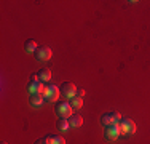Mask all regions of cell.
<instances>
[{
    "label": "cell",
    "instance_id": "1",
    "mask_svg": "<svg viewBox=\"0 0 150 144\" xmlns=\"http://www.w3.org/2000/svg\"><path fill=\"white\" fill-rule=\"evenodd\" d=\"M54 109H56V114H58L61 118H69L74 115V107L70 106V103H67V101L59 103Z\"/></svg>",
    "mask_w": 150,
    "mask_h": 144
},
{
    "label": "cell",
    "instance_id": "2",
    "mask_svg": "<svg viewBox=\"0 0 150 144\" xmlns=\"http://www.w3.org/2000/svg\"><path fill=\"white\" fill-rule=\"evenodd\" d=\"M105 139H109V141H113V139H117L118 136L121 135V127H120V122L118 123H112L109 125V127H105Z\"/></svg>",
    "mask_w": 150,
    "mask_h": 144
},
{
    "label": "cell",
    "instance_id": "3",
    "mask_svg": "<svg viewBox=\"0 0 150 144\" xmlns=\"http://www.w3.org/2000/svg\"><path fill=\"white\" fill-rule=\"evenodd\" d=\"M121 115L117 112V110H113V112H107L101 117V123L104 125V127H109V125L112 123H118V122H121Z\"/></svg>",
    "mask_w": 150,
    "mask_h": 144
},
{
    "label": "cell",
    "instance_id": "4",
    "mask_svg": "<svg viewBox=\"0 0 150 144\" xmlns=\"http://www.w3.org/2000/svg\"><path fill=\"white\" fill-rule=\"evenodd\" d=\"M77 86H75L72 82H64L62 85H61V93H62V96H66V98L72 99L74 96H77Z\"/></svg>",
    "mask_w": 150,
    "mask_h": 144
},
{
    "label": "cell",
    "instance_id": "5",
    "mask_svg": "<svg viewBox=\"0 0 150 144\" xmlns=\"http://www.w3.org/2000/svg\"><path fill=\"white\" fill-rule=\"evenodd\" d=\"M59 95H61V90L58 88L56 85H48L46 86V91H45V99L46 101H50V103H54V101H58L59 98Z\"/></svg>",
    "mask_w": 150,
    "mask_h": 144
},
{
    "label": "cell",
    "instance_id": "6",
    "mask_svg": "<svg viewBox=\"0 0 150 144\" xmlns=\"http://www.w3.org/2000/svg\"><path fill=\"white\" fill-rule=\"evenodd\" d=\"M120 127H121V133H125V135H133L136 131V123L131 118H121Z\"/></svg>",
    "mask_w": 150,
    "mask_h": 144
},
{
    "label": "cell",
    "instance_id": "7",
    "mask_svg": "<svg viewBox=\"0 0 150 144\" xmlns=\"http://www.w3.org/2000/svg\"><path fill=\"white\" fill-rule=\"evenodd\" d=\"M27 90H29L30 95H45L46 86H45V83H42V82H30V83L27 85Z\"/></svg>",
    "mask_w": 150,
    "mask_h": 144
},
{
    "label": "cell",
    "instance_id": "8",
    "mask_svg": "<svg viewBox=\"0 0 150 144\" xmlns=\"http://www.w3.org/2000/svg\"><path fill=\"white\" fill-rule=\"evenodd\" d=\"M51 55H53V51L48 46H40V48L35 51V58H37L38 61H48L50 58H51Z\"/></svg>",
    "mask_w": 150,
    "mask_h": 144
},
{
    "label": "cell",
    "instance_id": "9",
    "mask_svg": "<svg viewBox=\"0 0 150 144\" xmlns=\"http://www.w3.org/2000/svg\"><path fill=\"white\" fill-rule=\"evenodd\" d=\"M43 101H45L43 95H30V98H29L30 106H34V107H40L43 104Z\"/></svg>",
    "mask_w": 150,
    "mask_h": 144
},
{
    "label": "cell",
    "instance_id": "10",
    "mask_svg": "<svg viewBox=\"0 0 150 144\" xmlns=\"http://www.w3.org/2000/svg\"><path fill=\"white\" fill-rule=\"evenodd\" d=\"M69 123H70V127H74V128L81 127V125H83V118H81L80 114H74L72 117H69Z\"/></svg>",
    "mask_w": 150,
    "mask_h": 144
},
{
    "label": "cell",
    "instance_id": "11",
    "mask_svg": "<svg viewBox=\"0 0 150 144\" xmlns=\"http://www.w3.org/2000/svg\"><path fill=\"white\" fill-rule=\"evenodd\" d=\"M38 78H40L42 83H45V82H48L50 78H51V71L46 69V67H43V69L38 71Z\"/></svg>",
    "mask_w": 150,
    "mask_h": 144
},
{
    "label": "cell",
    "instance_id": "12",
    "mask_svg": "<svg viewBox=\"0 0 150 144\" xmlns=\"http://www.w3.org/2000/svg\"><path fill=\"white\" fill-rule=\"evenodd\" d=\"M24 48H26L27 53H35L38 50V46H37V42H35L34 38H29V40L26 42V45H24Z\"/></svg>",
    "mask_w": 150,
    "mask_h": 144
},
{
    "label": "cell",
    "instance_id": "13",
    "mask_svg": "<svg viewBox=\"0 0 150 144\" xmlns=\"http://www.w3.org/2000/svg\"><path fill=\"white\" fill-rule=\"evenodd\" d=\"M46 139H48V143H50V144H66V139H64L62 136L48 135V136H46Z\"/></svg>",
    "mask_w": 150,
    "mask_h": 144
},
{
    "label": "cell",
    "instance_id": "14",
    "mask_svg": "<svg viewBox=\"0 0 150 144\" xmlns=\"http://www.w3.org/2000/svg\"><path fill=\"white\" fill-rule=\"evenodd\" d=\"M58 128H59V131H67V130L70 128L69 118H59L58 120Z\"/></svg>",
    "mask_w": 150,
    "mask_h": 144
},
{
    "label": "cell",
    "instance_id": "15",
    "mask_svg": "<svg viewBox=\"0 0 150 144\" xmlns=\"http://www.w3.org/2000/svg\"><path fill=\"white\" fill-rule=\"evenodd\" d=\"M70 106H72L74 109H80V107L83 106V98H80V96H74V98L70 99Z\"/></svg>",
    "mask_w": 150,
    "mask_h": 144
},
{
    "label": "cell",
    "instance_id": "16",
    "mask_svg": "<svg viewBox=\"0 0 150 144\" xmlns=\"http://www.w3.org/2000/svg\"><path fill=\"white\" fill-rule=\"evenodd\" d=\"M35 144H50V143H48V139H46V138H42V139H37Z\"/></svg>",
    "mask_w": 150,
    "mask_h": 144
},
{
    "label": "cell",
    "instance_id": "17",
    "mask_svg": "<svg viewBox=\"0 0 150 144\" xmlns=\"http://www.w3.org/2000/svg\"><path fill=\"white\" fill-rule=\"evenodd\" d=\"M30 82H40V78H38V74H32V75H30Z\"/></svg>",
    "mask_w": 150,
    "mask_h": 144
},
{
    "label": "cell",
    "instance_id": "18",
    "mask_svg": "<svg viewBox=\"0 0 150 144\" xmlns=\"http://www.w3.org/2000/svg\"><path fill=\"white\" fill-rule=\"evenodd\" d=\"M77 96H80V98H83V96H85V90H78V91H77Z\"/></svg>",
    "mask_w": 150,
    "mask_h": 144
},
{
    "label": "cell",
    "instance_id": "19",
    "mask_svg": "<svg viewBox=\"0 0 150 144\" xmlns=\"http://www.w3.org/2000/svg\"><path fill=\"white\" fill-rule=\"evenodd\" d=\"M2 144H6V143H5V141H3V143H2Z\"/></svg>",
    "mask_w": 150,
    "mask_h": 144
}]
</instances>
